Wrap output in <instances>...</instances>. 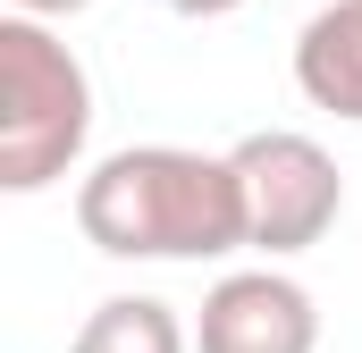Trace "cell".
<instances>
[{
  "label": "cell",
  "mask_w": 362,
  "mask_h": 353,
  "mask_svg": "<svg viewBox=\"0 0 362 353\" xmlns=\"http://www.w3.org/2000/svg\"><path fill=\"white\" fill-rule=\"evenodd\" d=\"M76 227L110 261H219L253 244L236 152L127 143L76 185Z\"/></svg>",
  "instance_id": "6da1fadb"
},
{
  "label": "cell",
  "mask_w": 362,
  "mask_h": 353,
  "mask_svg": "<svg viewBox=\"0 0 362 353\" xmlns=\"http://www.w3.org/2000/svg\"><path fill=\"white\" fill-rule=\"evenodd\" d=\"M93 135V76L51 34V17H0V185L42 193L85 160Z\"/></svg>",
  "instance_id": "7a4b0ae2"
},
{
  "label": "cell",
  "mask_w": 362,
  "mask_h": 353,
  "mask_svg": "<svg viewBox=\"0 0 362 353\" xmlns=\"http://www.w3.org/2000/svg\"><path fill=\"white\" fill-rule=\"evenodd\" d=\"M236 176H245V219H253V253H312L329 227H337V210H346V176L337 160L312 143V135H295V126H262V135H245L236 143Z\"/></svg>",
  "instance_id": "3957f363"
},
{
  "label": "cell",
  "mask_w": 362,
  "mask_h": 353,
  "mask_svg": "<svg viewBox=\"0 0 362 353\" xmlns=\"http://www.w3.org/2000/svg\"><path fill=\"white\" fill-rule=\"evenodd\" d=\"M194 353H320V303L286 269H228L202 294Z\"/></svg>",
  "instance_id": "277c9868"
},
{
  "label": "cell",
  "mask_w": 362,
  "mask_h": 353,
  "mask_svg": "<svg viewBox=\"0 0 362 353\" xmlns=\"http://www.w3.org/2000/svg\"><path fill=\"white\" fill-rule=\"evenodd\" d=\"M295 92L312 109L362 126V0H329L295 34Z\"/></svg>",
  "instance_id": "5b68a950"
},
{
  "label": "cell",
  "mask_w": 362,
  "mask_h": 353,
  "mask_svg": "<svg viewBox=\"0 0 362 353\" xmlns=\"http://www.w3.org/2000/svg\"><path fill=\"white\" fill-rule=\"evenodd\" d=\"M68 353H194V337L160 294H110V303H93Z\"/></svg>",
  "instance_id": "8992f818"
},
{
  "label": "cell",
  "mask_w": 362,
  "mask_h": 353,
  "mask_svg": "<svg viewBox=\"0 0 362 353\" xmlns=\"http://www.w3.org/2000/svg\"><path fill=\"white\" fill-rule=\"evenodd\" d=\"M8 8H25V17H76V8H93V0H8Z\"/></svg>",
  "instance_id": "52a82bcc"
},
{
  "label": "cell",
  "mask_w": 362,
  "mask_h": 353,
  "mask_svg": "<svg viewBox=\"0 0 362 353\" xmlns=\"http://www.w3.org/2000/svg\"><path fill=\"white\" fill-rule=\"evenodd\" d=\"M160 8H177V17H228V8H245V0H160Z\"/></svg>",
  "instance_id": "ba28073f"
}]
</instances>
